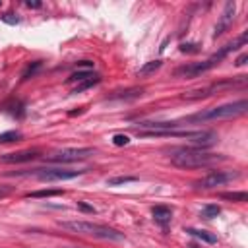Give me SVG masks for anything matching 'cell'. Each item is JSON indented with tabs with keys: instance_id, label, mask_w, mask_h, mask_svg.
Listing matches in <instances>:
<instances>
[{
	"instance_id": "cell-30",
	"label": "cell",
	"mask_w": 248,
	"mask_h": 248,
	"mask_svg": "<svg viewBox=\"0 0 248 248\" xmlns=\"http://www.w3.org/2000/svg\"><path fill=\"white\" fill-rule=\"evenodd\" d=\"M25 6H27V8H41L43 4H41V2H31V0H27Z\"/></svg>"
},
{
	"instance_id": "cell-26",
	"label": "cell",
	"mask_w": 248,
	"mask_h": 248,
	"mask_svg": "<svg viewBox=\"0 0 248 248\" xmlns=\"http://www.w3.org/2000/svg\"><path fill=\"white\" fill-rule=\"evenodd\" d=\"M112 143L114 145H128L130 143V138L128 136H124V134H116V136H112Z\"/></svg>"
},
{
	"instance_id": "cell-25",
	"label": "cell",
	"mask_w": 248,
	"mask_h": 248,
	"mask_svg": "<svg viewBox=\"0 0 248 248\" xmlns=\"http://www.w3.org/2000/svg\"><path fill=\"white\" fill-rule=\"evenodd\" d=\"M2 21L8 23V25H17L21 19L17 17V14H14V12H6V14L2 16Z\"/></svg>"
},
{
	"instance_id": "cell-4",
	"label": "cell",
	"mask_w": 248,
	"mask_h": 248,
	"mask_svg": "<svg viewBox=\"0 0 248 248\" xmlns=\"http://www.w3.org/2000/svg\"><path fill=\"white\" fill-rule=\"evenodd\" d=\"M140 138H184L188 140L194 147H209L213 145L219 136L213 130H145V132H138Z\"/></svg>"
},
{
	"instance_id": "cell-7",
	"label": "cell",
	"mask_w": 248,
	"mask_h": 248,
	"mask_svg": "<svg viewBox=\"0 0 248 248\" xmlns=\"http://www.w3.org/2000/svg\"><path fill=\"white\" fill-rule=\"evenodd\" d=\"M238 178H240V172L238 170H211L205 176L194 180L192 186L196 190H211V188L225 186V184H229L232 180H238Z\"/></svg>"
},
{
	"instance_id": "cell-24",
	"label": "cell",
	"mask_w": 248,
	"mask_h": 248,
	"mask_svg": "<svg viewBox=\"0 0 248 248\" xmlns=\"http://www.w3.org/2000/svg\"><path fill=\"white\" fill-rule=\"evenodd\" d=\"M202 48L196 43H180V52H188V54H198Z\"/></svg>"
},
{
	"instance_id": "cell-15",
	"label": "cell",
	"mask_w": 248,
	"mask_h": 248,
	"mask_svg": "<svg viewBox=\"0 0 248 248\" xmlns=\"http://www.w3.org/2000/svg\"><path fill=\"white\" fill-rule=\"evenodd\" d=\"M143 95V89L140 87H132V89H126V91H118V93H114V95H110V101H114V99H124V101H130V99H138V97H141Z\"/></svg>"
},
{
	"instance_id": "cell-28",
	"label": "cell",
	"mask_w": 248,
	"mask_h": 248,
	"mask_svg": "<svg viewBox=\"0 0 248 248\" xmlns=\"http://www.w3.org/2000/svg\"><path fill=\"white\" fill-rule=\"evenodd\" d=\"M246 60H248V54L244 52V54H240V56L236 58V62H234V64H236V66H244V64H246Z\"/></svg>"
},
{
	"instance_id": "cell-8",
	"label": "cell",
	"mask_w": 248,
	"mask_h": 248,
	"mask_svg": "<svg viewBox=\"0 0 248 248\" xmlns=\"http://www.w3.org/2000/svg\"><path fill=\"white\" fill-rule=\"evenodd\" d=\"M93 155H95L93 147H64V149H58V151L46 155L45 161H48V163H78V161H85Z\"/></svg>"
},
{
	"instance_id": "cell-29",
	"label": "cell",
	"mask_w": 248,
	"mask_h": 248,
	"mask_svg": "<svg viewBox=\"0 0 248 248\" xmlns=\"http://www.w3.org/2000/svg\"><path fill=\"white\" fill-rule=\"evenodd\" d=\"M78 207L81 209V211H89V213H95V207H91V205H87V203H78Z\"/></svg>"
},
{
	"instance_id": "cell-11",
	"label": "cell",
	"mask_w": 248,
	"mask_h": 248,
	"mask_svg": "<svg viewBox=\"0 0 248 248\" xmlns=\"http://www.w3.org/2000/svg\"><path fill=\"white\" fill-rule=\"evenodd\" d=\"M234 10H236V4H234V2H227V4H225L223 12H221V17H219V21H217V25H215L213 39L221 37V35L231 27V23H232V19H234Z\"/></svg>"
},
{
	"instance_id": "cell-23",
	"label": "cell",
	"mask_w": 248,
	"mask_h": 248,
	"mask_svg": "<svg viewBox=\"0 0 248 248\" xmlns=\"http://www.w3.org/2000/svg\"><path fill=\"white\" fill-rule=\"evenodd\" d=\"M138 178L136 176H114V178H108L107 184L108 186H120V184H128V182H136Z\"/></svg>"
},
{
	"instance_id": "cell-21",
	"label": "cell",
	"mask_w": 248,
	"mask_h": 248,
	"mask_svg": "<svg viewBox=\"0 0 248 248\" xmlns=\"http://www.w3.org/2000/svg\"><path fill=\"white\" fill-rule=\"evenodd\" d=\"M99 81H101V76H95V78H91V79H85V81L78 83L72 93H79V91H83V89H89L91 85H95V83H99Z\"/></svg>"
},
{
	"instance_id": "cell-13",
	"label": "cell",
	"mask_w": 248,
	"mask_h": 248,
	"mask_svg": "<svg viewBox=\"0 0 248 248\" xmlns=\"http://www.w3.org/2000/svg\"><path fill=\"white\" fill-rule=\"evenodd\" d=\"M190 236H194V238H198V240H202V242H207V244H215L217 242V236L215 234H211V232H207V231H203V229H194V227H188V229H184Z\"/></svg>"
},
{
	"instance_id": "cell-1",
	"label": "cell",
	"mask_w": 248,
	"mask_h": 248,
	"mask_svg": "<svg viewBox=\"0 0 248 248\" xmlns=\"http://www.w3.org/2000/svg\"><path fill=\"white\" fill-rule=\"evenodd\" d=\"M246 108H248L246 99H238L234 103H225V105H219V107H209L205 110H200L196 114H190V116H184V118H178V120H172V122H174V128H178L182 124H200V122L234 118V116L244 114Z\"/></svg>"
},
{
	"instance_id": "cell-27",
	"label": "cell",
	"mask_w": 248,
	"mask_h": 248,
	"mask_svg": "<svg viewBox=\"0 0 248 248\" xmlns=\"http://www.w3.org/2000/svg\"><path fill=\"white\" fill-rule=\"evenodd\" d=\"M14 192V186H8V184H0V200L2 198H6V196H10Z\"/></svg>"
},
{
	"instance_id": "cell-18",
	"label": "cell",
	"mask_w": 248,
	"mask_h": 248,
	"mask_svg": "<svg viewBox=\"0 0 248 248\" xmlns=\"http://www.w3.org/2000/svg\"><path fill=\"white\" fill-rule=\"evenodd\" d=\"M221 200H231V202L244 203V202L248 200V194H246V192H223V194H221Z\"/></svg>"
},
{
	"instance_id": "cell-10",
	"label": "cell",
	"mask_w": 248,
	"mask_h": 248,
	"mask_svg": "<svg viewBox=\"0 0 248 248\" xmlns=\"http://www.w3.org/2000/svg\"><path fill=\"white\" fill-rule=\"evenodd\" d=\"M41 157L39 149H21V151H14V153H4L0 155V163L6 165H16V163H27V161H35Z\"/></svg>"
},
{
	"instance_id": "cell-16",
	"label": "cell",
	"mask_w": 248,
	"mask_h": 248,
	"mask_svg": "<svg viewBox=\"0 0 248 248\" xmlns=\"http://www.w3.org/2000/svg\"><path fill=\"white\" fill-rule=\"evenodd\" d=\"M161 60H149V62H145L140 70H138V76H151L153 72H157L159 68H161Z\"/></svg>"
},
{
	"instance_id": "cell-31",
	"label": "cell",
	"mask_w": 248,
	"mask_h": 248,
	"mask_svg": "<svg viewBox=\"0 0 248 248\" xmlns=\"http://www.w3.org/2000/svg\"><path fill=\"white\" fill-rule=\"evenodd\" d=\"M0 4H2V2H0Z\"/></svg>"
},
{
	"instance_id": "cell-17",
	"label": "cell",
	"mask_w": 248,
	"mask_h": 248,
	"mask_svg": "<svg viewBox=\"0 0 248 248\" xmlns=\"http://www.w3.org/2000/svg\"><path fill=\"white\" fill-rule=\"evenodd\" d=\"M64 192L62 190H52V188H48V190H35V192H29V194H25V198H52V196H62Z\"/></svg>"
},
{
	"instance_id": "cell-9",
	"label": "cell",
	"mask_w": 248,
	"mask_h": 248,
	"mask_svg": "<svg viewBox=\"0 0 248 248\" xmlns=\"http://www.w3.org/2000/svg\"><path fill=\"white\" fill-rule=\"evenodd\" d=\"M246 79L244 76H240V79H225V81H219V83H211L207 87H200V89H194V91H188L182 95V99H188V101H196V99H203V97H209V95H215L223 89H231V87H236V85H242Z\"/></svg>"
},
{
	"instance_id": "cell-2",
	"label": "cell",
	"mask_w": 248,
	"mask_h": 248,
	"mask_svg": "<svg viewBox=\"0 0 248 248\" xmlns=\"http://www.w3.org/2000/svg\"><path fill=\"white\" fill-rule=\"evenodd\" d=\"M244 43H246V33L238 35L234 41H231V43H227L225 46H221V48H219L215 54H211L207 60H203V62H194V64H186V66L176 68V70H174V76H176V78H198V76L209 72L211 68H215L217 64H221V60H225L232 50H236V48L242 46Z\"/></svg>"
},
{
	"instance_id": "cell-19",
	"label": "cell",
	"mask_w": 248,
	"mask_h": 248,
	"mask_svg": "<svg viewBox=\"0 0 248 248\" xmlns=\"http://www.w3.org/2000/svg\"><path fill=\"white\" fill-rule=\"evenodd\" d=\"M219 213H221V207L215 205V203H207V205L202 207V217H203V219H213V217H217Z\"/></svg>"
},
{
	"instance_id": "cell-20",
	"label": "cell",
	"mask_w": 248,
	"mask_h": 248,
	"mask_svg": "<svg viewBox=\"0 0 248 248\" xmlns=\"http://www.w3.org/2000/svg\"><path fill=\"white\" fill-rule=\"evenodd\" d=\"M21 138H23V134H21V132H17V130H10V132H4V134H0V143L19 141Z\"/></svg>"
},
{
	"instance_id": "cell-3",
	"label": "cell",
	"mask_w": 248,
	"mask_h": 248,
	"mask_svg": "<svg viewBox=\"0 0 248 248\" xmlns=\"http://www.w3.org/2000/svg\"><path fill=\"white\" fill-rule=\"evenodd\" d=\"M225 159H227L225 155L207 151L205 147H182L170 155V163L180 169H203L217 165Z\"/></svg>"
},
{
	"instance_id": "cell-14",
	"label": "cell",
	"mask_w": 248,
	"mask_h": 248,
	"mask_svg": "<svg viewBox=\"0 0 248 248\" xmlns=\"http://www.w3.org/2000/svg\"><path fill=\"white\" fill-rule=\"evenodd\" d=\"M95 76H99V74H95L93 70H78V72H74V74L66 79V83H81V81L91 79V78H95Z\"/></svg>"
},
{
	"instance_id": "cell-22",
	"label": "cell",
	"mask_w": 248,
	"mask_h": 248,
	"mask_svg": "<svg viewBox=\"0 0 248 248\" xmlns=\"http://www.w3.org/2000/svg\"><path fill=\"white\" fill-rule=\"evenodd\" d=\"M41 66H43V64H41L39 60H37V62H33V64H29V66H27V68L23 70L21 78H23V79H29V78H33V76H35V74H37V72L41 70Z\"/></svg>"
},
{
	"instance_id": "cell-12",
	"label": "cell",
	"mask_w": 248,
	"mask_h": 248,
	"mask_svg": "<svg viewBox=\"0 0 248 248\" xmlns=\"http://www.w3.org/2000/svg\"><path fill=\"white\" fill-rule=\"evenodd\" d=\"M151 215H153V221L159 223L161 227H167L172 221V209L169 205H155L151 209Z\"/></svg>"
},
{
	"instance_id": "cell-6",
	"label": "cell",
	"mask_w": 248,
	"mask_h": 248,
	"mask_svg": "<svg viewBox=\"0 0 248 248\" xmlns=\"http://www.w3.org/2000/svg\"><path fill=\"white\" fill-rule=\"evenodd\" d=\"M87 169H62V167H46V169H33L17 172L19 176H35L43 182H54V180H70L79 174H83Z\"/></svg>"
},
{
	"instance_id": "cell-5",
	"label": "cell",
	"mask_w": 248,
	"mask_h": 248,
	"mask_svg": "<svg viewBox=\"0 0 248 248\" xmlns=\"http://www.w3.org/2000/svg\"><path fill=\"white\" fill-rule=\"evenodd\" d=\"M58 225L62 229H66V231L87 234V236H93V238H99V240H114V242L124 240V232H120L118 229H112L108 225H101V223H91V221H60Z\"/></svg>"
}]
</instances>
